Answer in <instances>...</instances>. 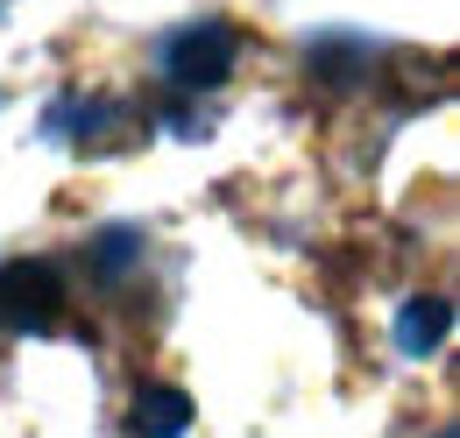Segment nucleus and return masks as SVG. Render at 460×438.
Instances as JSON below:
<instances>
[{
  "label": "nucleus",
  "instance_id": "obj_3",
  "mask_svg": "<svg viewBox=\"0 0 460 438\" xmlns=\"http://www.w3.org/2000/svg\"><path fill=\"white\" fill-rule=\"evenodd\" d=\"M184 396H171V389H142V403H135V432L142 438H171V432H184Z\"/></svg>",
  "mask_w": 460,
  "mask_h": 438
},
{
  "label": "nucleus",
  "instance_id": "obj_2",
  "mask_svg": "<svg viewBox=\"0 0 460 438\" xmlns=\"http://www.w3.org/2000/svg\"><path fill=\"white\" fill-rule=\"evenodd\" d=\"M64 283L50 262H7L0 269V326H58Z\"/></svg>",
  "mask_w": 460,
  "mask_h": 438
},
{
  "label": "nucleus",
  "instance_id": "obj_4",
  "mask_svg": "<svg viewBox=\"0 0 460 438\" xmlns=\"http://www.w3.org/2000/svg\"><path fill=\"white\" fill-rule=\"evenodd\" d=\"M439 332H447V304H439V297H432V304H411V311H403V346H411V354L439 346Z\"/></svg>",
  "mask_w": 460,
  "mask_h": 438
},
{
  "label": "nucleus",
  "instance_id": "obj_1",
  "mask_svg": "<svg viewBox=\"0 0 460 438\" xmlns=\"http://www.w3.org/2000/svg\"><path fill=\"white\" fill-rule=\"evenodd\" d=\"M234 64H241V29L234 22H191L164 43V85L177 100H206L234 78Z\"/></svg>",
  "mask_w": 460,
  "mask_h": 438
}]
</instances>
